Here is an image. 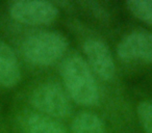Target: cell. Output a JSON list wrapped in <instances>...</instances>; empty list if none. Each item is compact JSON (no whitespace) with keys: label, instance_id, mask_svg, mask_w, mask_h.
I'll use <instances>...</instances> for the list:
<instances>
[{"label":"cell","instance_id":"cell-1","mask_svg":"<svg viewBox=\"0 0 152 133\" xmlns=\"http://www.w3.org/2000/svg\"><path fill=\"white\" fill-rule=\"evenodd\" d=\"M61 77L71 98L79 105L91 106L98 101L95 78L83 58L72 55L61 65Z\"/></svg>","mask_w":152,"mask_h":133},{"label":"cell","instance_id":"cell-2","mask_svg":"<svg viewBox=\"0 0 152 133\" xmlns=\"http://www.w3.org/2000/svg\"><path fill=\"white\" fill-rule=\"evenodd\" d=\"M68 48V41L56 31H40L29 36L23 43V54L36 65H50L57 61Z\"/></svg>","mask_w":152,"mask_h":133},{"label":"cell","instance_id":"cell-3","mask_svg":"<svg viewBox=\"0 0 152 133\" xmlns=\"http://www.w3.org/2000/svg\"><path fill=\"white\" fill-rule=\"evenodd\" d=\"M31 103L41 112L53 118H67L71 112L69 100L56 83H45L34 89Z\"/></svg>","mask_w":152,"mask_h":133},{"label":"cell","instance_id":"cell-4","mask_svg":"<svg viewBox=\"0 0 152 133\" xmlns=\"http://www.w3.org/2000/svg\"><path fill=\"white\" fill-rule=\"evenodd\" d=\"M14 20L26 25H46L58 16V9L51 2L39 0L16 1L10 9Z\"/></svg>","mask_w":152,"mask_h":133},{"label":"cell","instance_id":"cell-5","mask_svg":"<svg viewBox=\"0 0 152 133\" xmlns=\"http://www.w3.org/2000/svg\"><path fill=\"white\" fill-rule=\"evenodd\" d=\"M117 54L125 63H152V33L147 30L130 32L119 43Z\"/></svg>","mask_w":152,"mask_h":133},{"label":"cell","instance_id":"cell-6","mask_svg":"<svg viewBox=\"0 0 152 133\" xmlns=\"http://www.w3.org/2000/svg\"><path fill=\"white\" fill-rule=\"evenodd\" d=\"M83 52L93 72L102 80L113 79L116 72L112 52L102 41L96 39L87 40L83 44Z\"/></svg>","mask_w":152,"mask_h":133},{"label":"cell","instance_id":"cell-7","mask_svg":"<svg viewBox=\"0 0 152 133\" xmlns=\"http://www.w3.org/2000/svg\"><path fill=\"white\" fill-rule=\"evenodd\" d=\"M21 79V71L13 49L0 41V85L14 87Z\"/></svg>","mask_w":152,"mask_h":133},{"label":"cell","instance_id":"cell-8","mask_svg":"<svg viewBox=\"0 0 152 133\" xmlns=\"http://www.w3.org/2000/svg\"><path fill=\"white\" fill-rule=\"evenodd\" d=\"M71 133H105V126L96 114L81 112L72 122Z\"/></svg>","mask_w":152,"mask_h":133},{"label":"cell","instance_id":"cell-9","mask_svg":"<svg viewBox=\"0 0 152 133\" xmlns=\"http://www.w3.org/2000/svg\"><path fill=\"white\" fill-rule=\"evenodd\" d=\"M28 133H67L59 123L42 114H31L27 120Z\"/></svg>","mask_w":152,"mask_h":133},{"label":"cell","instance_id":"cell-10","mask_svg":"<svg viewBox=\"0 0 152 133\" xmlns=\"http://www.w3.org/2000/svg\"><path fill=\"white\" fill-rule=\"evenodd\" d=\"M128 11L139 20L152 26V0H133L127 1Z\"/></svg>","mask_w":152,"mask_h":133},{"label":"cell","instance_id":"cell-11","mask_svg":"<svg viewBox=\"0 0 152 133\" xmlns=\"http://www.w3.org/2000/svg\"><path fill=\"white\" fill-rule=\"evenodd\" d=\"M137 118L146 133H152V102L143 101L137 105Z\"/></svg>","mask_w":152,"mask_h":133}]
</instances>
